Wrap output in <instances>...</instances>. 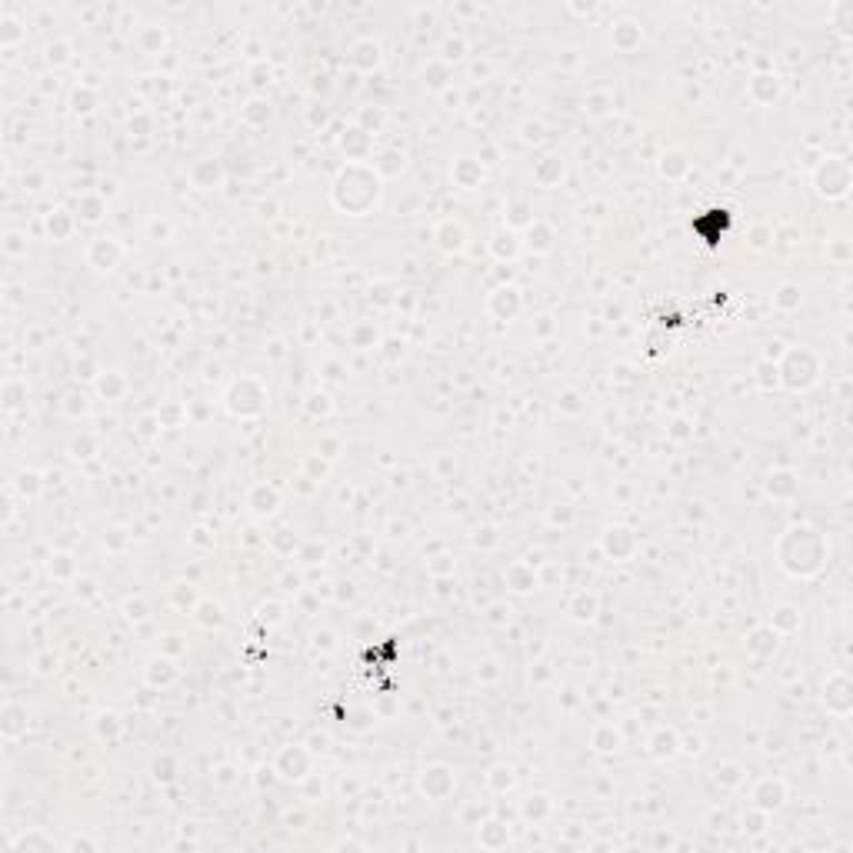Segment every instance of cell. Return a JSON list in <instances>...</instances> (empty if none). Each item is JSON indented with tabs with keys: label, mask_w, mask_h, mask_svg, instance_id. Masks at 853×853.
Wrapping results in <instances>:
<instances>
[{
	"label": "cell",
	"mask_w": 853,
	"mask_h": 853,
	"mask_svg": "<svg viewBox=\"0 0 853 853\" xmlns=\"http://www.w3.org/2000/svg\"><path fill=\"white\" fill-rule=\"evenodd\" d=\"M147 680H151L153 687H167V683L177 680V666L167 657H153L151 664H147Z\"/></svg>",
	"instance_id": "cell-21"
},
{
	"label": "cell",
	"mask_w": 853,
	"mask_h": 853,
	"mask_svg": "<svg viewBox=\"0 0 853 853\" xmlns=\"http://www.w3.org/2000/svg\"><path fill=\"white\" fill-rule=\"evenodd\" d=\"M770 627L777 633H790V630H796L800 627V613H796V607H777L773 610V617H770Z\"/></svg>",
	"instance_id": "cell-27"
},
{
	"label": "cell",
	"mask_w": 853,
	"mask_h": 853,
	"mask_svg": "<svg viewBox=\"0 0 853 853\" xmlns=\"http://www.w3.org/2000/svg\"><path fill=\"white\" fill-rule=\"evenodd\" d=\"M600 547L607 550V557H613V560H627L633 550H637V537H633L627 526H610V530H604V537H600Z\"/></svg>",
	"instance_id": "cell-9"
},
{
	"label": "cell",
	"mask_w": 853,
	"mask_h": 853,
	"mask_svg": "<svg viewBox=\"0 0 853 853\" xmlns=\"http://www.w3.org/2000/svg\"><path fill=\"white\" fill-rule=\"evenodd\" d=\"M73 107H77V110H83V114H87V110H94V94H90V90H77V94H73Z\"/></svg>",
	"instance_id": "cell-56"
},
{
	"label": "cell",
	"mask_w": 853,
	"mask_h": 853,
	"mask_svg": "<svg viewBox=\"0 0 853 853\" xmlns=\"http://www.w3.org/2000/svg\"><path fill=\"white\" fill-rule=\"evenodd\" d=\"M510 213H514V217H510V227H530V223H534V217H526V204H514Z\"/></svg>",
	"instance_id": "cell-53"
},
{
	"label": "cell",
	"mask_w": 853,
	"mask_h": 853,
	"mask_svg": "<svg viewBox=\"0 0 853 853\" xmlns=\"http://www.w3.org/2000/svg\"><path fill=\"white\" fill-rule=\"evenodd\" d=\"M530 247H537V250H550V227H543V223H530Z\"/></svg>",
	"instance_id": "cell-44"
},
{
	"label": "cell",
	"mask_w": 853,
	"mask_h": 853,
	"mask_svg": "<svg viewBox=\"0 0 853 853\" xmlns=\"http://www.w3.org/2000/svg\"><path fill=\"white\" fill-rule=\"evenodd\" d=\"M690 170L687 157L683 153H664V160H660V174L666 177V180H680V177Z\"/></svg>",
	"instance_id": "cell-32"
},
{
	"label": "cell",
	"mask_w": 853,
	"mask_h": 853,
	"mask_svg": "<svg viewBox=\"0 0 853 853\" xmlns=\"http://www.w3.org/2000/svg\"><path fill=\"white\" fill-rule=\"evenodd\" d=\"M823 703H827V710L840 713V717H847L850 713V680L843 677V673H833V677L823 683Z\"/></svg>",
	"instance_id": "cell-8"
},
{
	"label": "cell",
	"mask_w": 853,
	"mask_h": 853,
	"mask_svg": "<svg viewBox=\"0 0 853 853\" xmlns=\"http://www.w3.org/2000/svg\"><path fill=\"white\" fill-rule=\"evenodd\" d=\"M87 404H83V394H67V404H64V413L67 417H81Z\"/></svg>",
	"instance_id": "cell-52"
},
{
	"label": "cell",
	"mask_w": 853,
	"mask_h": 853,
	"mask_svg": "<svg viewBox=\"0 0 853 853\" xmlns=\"http://www.w3.org/2000/svg\"><path fill=\"white\" fill-rule=\"evenodd\" d=\"M420 790L430 796V800H444V796L454 794V773L447 770V767H430V770H423Z\"/></svg>",
	"instance_id": "cell-11"
},
{
	"label": "cell",
	"mask_w": 853,
	"mask_h": 853,
	"mask_svg": "<svg viewBox=\"0 0 853 853\" xmlns=\"http://www.w3.org/2000/svg\"><path fill=\"white\" fill-rule=\"evenodd\" d=\"M204 534H207V530H194V537H190V540H194L197 547H211L213 540H211V537H204Z\"/></svg>",
	"instance_id": "cell-63"
},
{
	"label": "cell",
	"mask_w": 853,
	"mask_h": 853,
	"mask_svg": "<svg viewBox=\"0 0 853 853\" xmlns=\"http://www.w3.org/2000/svg\"><path fill=\"white\" fill-rule=\"evenodd\" d=\"M117 730H120V724H117V713H104L100 720H97V736H117Z\"/></svg>",
	"instance_id": "cell-48"
},
{
	"label": "cell",
	"mask_w": 853,
	"mask_h": 853,
	"mask_svg": "<svg viewBox=\"0 0 853 853\" xmlns=\"http://www.w3.org/2000/svg\"><path fill=\"white\" fill-rule=\"evenodd\" d=\"M71 850H73V853H81V850H100V843L90 840V837H73V840H71Z\"/></svg>",
	"instance_id": "cell-57"
},
{
	"label": "cell",
	"mask_w": 853,
	"mask_h": 853,
	"mask_svg": "<svg viewBox=\"0 0 853 853\" xmlns=\"http://www.w3.org/2000/svg\"><path fill=\"white\" fill-rule=\"evenodd\" d=\"M194 617H197L200 627H220L223 623V607L220 604H213V600H200L197 607H194Z\"/></svg>",
	"instance_id": "cell-26"
},
{
	"label": "cell",
	"mask_w": 853,
	"mask_h": 853,
	"mask_svg": "<svg viewBox=\"0 0 853 853\" xmlns=\"http://www.w3.org/2000/svg\"><path fill=\"white\" fill-rule=\"evenodd\" d=\"M757 384L763 387V390H773V387L780 384V370H777V363H773V360H760L757 363Z\"/></svg>",
	"instance_id": "cell-37"
},
{
	"label": "cell",
	"mask_w": 853,
	"mask_h": 853,
	"mask_svg": "<svg viewBox=\"0 0 853 853\" xmlns=\"http://www.w3.org/2000/svg\"><path fill=\"white\" fill-rule=\"evenodd\" d=\"M750 94L757 97L760 104H770V100H777V94H780V83H777V77L763 73V77H753V83H750Z\"/></svg>",
	"instance_id": "cell-25"
},
{
	"label": "cell",
	"mask_w": 853,
	"mask_h": 853,
	"mask_svg": "<svg viewBox=\"0 0 853 853\" xmlns=\"http://www.w3.org/2000/svg\"><path fill=\"white\" fill-rule=\"evenodd\" d=\"M444 50H447V54H444L447 60H450V57H460V50H464V44H460V40H450V44H447Z\"/></svg>",
	"instance_id": "cell-62"
},
{
	"label": "cell",
	"mask_w": 853,
	"mask_h": 853,
	"mask_svg": "<svg viewBox=\"0 0 853 853\" xmlns=\"http://www.w3.org/2000/svg\"><path fill=\"white\" fill-rule=\"evenodd\" d=\"M310 413H330V397L314 394V397H310Z\"/></svg>",
	"instance_id": "cell-58"
},
{
	"label": "cell",
	"mask_w": 853,
	"mask_h": 853,
	"mask_svg": "<svg viewBox=\"0 0 853 853\" xmlns=\"http://www.w3.org/2000/svg\"><path fill=\"white\" fill-rule=\"evenodd\" d=\"M750 800H753V806L763 810V813H777V810L787 804V783L777 780V777H763V780L753 783Z\"/></svg>",
	"instance_id": "cell-7"
},
{
	"label": "cell",
	"mask_w": 853,
	"mask_h": 853,
	"mask_svg": "<svg viewBox=\"0 0 853 853\" xmlns=\"http://www.w3.org/2000/svg\"><path fill=\"white\" fill-rule=\"evenodd\" d=\"M223 400H227V410L237 413V417H257L260 410L267 407V390H264L260 380L244 377V380H237V384L227 390V397Z\"/></svg>",
	"instance_id": "cell-4"
},
{
	"label": "cell",
	"mask_w": 853,
	"mask_h": 853,
	"mask_svg": "<svg viewBox=\"0 0 853 853\" xmlns=\"http://www.w3.org/2000/svg\"><path fill=\"white\" fill-rule=\"evenodd\" d=\"M190 180H194V187H200V190H213V187H220L223 170H220L217 160H197V164L190 167Z\"/></svg>",
	"instance_id": "cell-15"
},
{
	"label": "cell",
	"mask_w": 853,
	"mask_h": 853,
	"mask_svg": "<svg viewBox=\"0 0 853 853\" xmlns=\"http://www.w3.org/2000/svg\"><path fill=\"white\" fill-rule=\"evenodd\" d=\"M433 240H437V247H440L444 254H460V250L467 247V230H464L457 220H444L440 227H437Z\"/></svg>",
	"instance_id": "cell-13"
},
{
	"label": "cell",
	"mask_w": 853,
	"mask_h": 853,
	"mask_svg": "<svg viewBox=\"0 0 853 853\" xmlns=\"http://www.w3.org/2000/svg\"><path fill=\"white\" fill-rule=\"evenodd\" d=\"M577 400H580V397H577L573 390H567V394L557 400V407H560L563 413H580V404H577Z\"/></svg>",
	"instance_id": "cell-55"
},
{
	"label": "cell",
	"mask_w": 853,
	"mask_h": 853,
	"mask_svg": "<svg viewBox=\"0 0 853 853\" xmlns=\"http://www.w3.org/2000/svg\"><path fill=\"white\" fill-rule=\"evenodd\" d=\"M517 250H520V244L514 240V234H497L493 237V254L497 257H517Z\"/></svg>",
	"instance_id": "cell-42"
},
{
	"label": "cell",
	"mask_w": 853,
	"mask_h": 853,
	"mask_svg": "<svg viewBox=\"0 0 853 853\" xmlns=\"http://www.w3.org/2000/svg\"><path fill=\"white\" fill-rule=\"evenodd\" d=\"M4 717H7V720H4V734H7V736H17L27 726V724H17V717H20V710H17V707H7V713H4Z\"/></svg>",
	"instance_id": "cell-49"
},
{
	"label": "cell",
	"mask_w": 853,
	"mask_h": 853,
	"mask_svg": "<svg viewBox=\"0 0 853 853\" xmlns=\"http://www.w3.org/2000/svg\"><path fill=\"white\" fill-rule=\"evenodd\" d=\"M767 817H770V813H763V810L753 806L747 817H743V827H747L750 833H763V830H767Z\"/></svg>",
	"instance_id": "cell-46"
},
{
	"label": "cell",
	"mask_w": 853,
	"mask_h": 853,
	"mask_svg": "<svg viewBox=\"0 0 853 853\" xmlns=\"http://www.w3.org/2000/svg\"><path fill=\"white\" fill-rule=\"evenodd\" d=\"M247 507H250L254 517H270V514H277V507H281V493H277V487H270V483H257L254 490L247 493Z\"/></svg>",
	"instance_id": "cell-12"
},
{
	"label": "cell",
	"mask_w": 853,
	"mask_h": 853,
	"mask_svg": "<svg viewBox=\"0 0 853 853\" xmlns=\"http://www.w3.org/2000/svg\"><path fill=\"white\" fill-rule=\"evenodd\" d=\"M20 240H24L20 234H7V244H4V247H7V254H20V250H24V244H20Z\"/></svg>",
	"instance_id": "cell-61"
},
{
	"label": "cell",
	"mask_w": 853,
	"mask_h": 853,
	"mask_svg": "<svg viewBox=\"0 0 853 853\" xmlns=\"http://www.w3.org/2000/svg\"><path fill=\"white\" fill-rule=\"evenodd\" d=\"M767 237H770V234L757 227V230H753V240H750V244H753V247H767Z\"/></svg>",
	"instance_id": "cell-64"
},
{
	"label": "cell",
	"mask_w": 853,
	"mask_h": 853,
	"mask_svg": "<svg viewBox=\"0 0 853 853\" xmlns=\"http://www.w3.org/2000/svg\"><path fill=\"white\" fill-rule=\"evenodd\" d=\"M90 450H94V440H90V437L73 440V457H90Z\"/></svg>",
	"instance_id": "cell-60"
},
{
	"label": "cell",
	"mask_w": 853,
	"mask_h": 853,
	"mask_svg": "<svg viewBox=\"0 0 853 853\" xmlns=\"http://www.w3.org/2000/svg\"><path fill=\"white\" fill-rule=\"evenodd\" d=\"M777 553H780V567L787 573L813 577L823 567V560H827V543L820 537V530H813V526H790L783 534Z\"/></svg>",
	"instance_id": "cell-1"
},
{
	"label": "cell",
	"mask_w": 853,
	"mask_h": 853,
	"mask_svg": "<svg viewBox=\"0 0 853 853\" xmlns=\"http://www.w3.org/2000/svg\"><path fill=\"white\" fill-rule=\"evenodd\" d=\"M273 770H277V777H281V780L300 783V780H307V777H310V770H314V757H310L304 747H283L281 753H277Z\"/></svg>",
	"instance_id": "cell-6"
},
{
	"label": "cell",
	"mask_w": 853,
	"mask_h": 853,
	"mask_svg": "<svg viewBox=\"0 0 853 853\" xmlns=\"http://www.w3.org/2000/svg\"><path fill=\"white\" fill-rule=\"evenodd\" d=\"M353 157V160H363L367 153H370V141H367V130H351V151H347Z\"/></svg>",
	"instance_id": "cell-41"
},
{
	"label": "cell",
	"mask_w": 853,
	"mask_h": 853,
	"mask_svg": "<svg viewBox=\"0 0 853 853\" xmlns=\"http://www.w3.org/2000/svg\"><path fill=\"white\" fill-rule=\"evenodd\" d=\"M244 120H247V124H254V127H260V124L267 120V104H264V100H254V104H247Z\"/></svg>",
	"instance_id": "cell-45"
},
{
	"label": "cell",
	"mask_w": 853,
	"mask_h": 853,
	"mask_svg": "<svg viewBox=\"0 0 853 853\" xmlns=\"http://www.w3.org/2000/svg\"><path fill=\"white\" fill-rule=\"evenodd\" d=\"M454 180L464 190L480 187V180H483V167H480V160H470V157L457 160V164H454Z\"/></svg>",
	"instance_id": "cell-18"
},
{
	"label": "cell",
	"mask_w": 853,
	"mask_h": 853,
	"mask_svg": "<svg viewBox=\"0 0 853 853\" xmlns=\"http://www.w3.org/2000/svg\"><path fill=\"white\" fill-rule=\"evenodd\" d=\"M487 787H490L493 794H507L510 787H514V770L510 767H493L490 773H487Z\"/></svg>",
	"instance_id": "cell-35"
},
{
	"label": "cell",
	"mask_w": 853,
	"mask_h": 853,
	"mask_svg": "<svg viewBox=\"0 0 853 853\" xmlns=\"http://www.w3.org/2000/svg\"><path fill=\"white\" fill-rule=\"evenodd\" d=\"M717 783H724V787H740L743 783V770L736 767V763H724V767H717Z\"/></svg>",
	"instance_id": "cell-40"
},
{
	"label": "cell",
	"mask_w": 853,
	"mask_h": 853,
	"mask_svg": "<svg viewBox=\"0 0 853 853\" xmlns=\"http://www.w3.org/2000/svg\"><path fill=\"white\" fill-rule=\"evenodd\" d=\"M124 613H127V620L141 623V620H147V604H143V600H127V604H124Z\"/></svg>",
	"instance_id": "cell-50"
},
{
	"label": "cell",
	"mask_w": 853,
	"mask_h": 853,
	"mask_svg": "<svg viewBox=\"0 0 853 853\" xmlns=\"http://www.w3.org/2000/svg\"><path fill=\"white\" fill-rule=\"evenodd\" d=\"M50 573H57V577H71V573H73V557H71V553H57V557H50Z\"/></svg>",
	"instance_id": "cell-47"
},
{
	"label": "cell",
	"mask_w": 853,
	"mask_h": 853,
	"mask_svg": "<svg viewBox=\"0 0 853 853\" xmlns=\"http://www.w3.org/2000/svg\"><path fill=\"white\" fill-rule=\"evenodd\" d=\"M47 227H50V234L57 237H67L71 234V217H67V211H57V213H50V220H47Z\"/></svg>",
	"instance_id": "cell-43"
},
{
	"label": "cell",
	"mask_w": 853,
	"mask_h": 853,
	"mask_svg": "<svg viewBox=\"0 0 853 853\" xmlns=\"http://www.w3.org/2000/svg\"><path fill=\"white\" fill-rule=\"evenodd\" d=\"M777 637H780V633L773 630L770 623H767V627H757V630L750 633L747 650H750V654H757V657H767V654H773V650H777Z\"/></svg>",
	"instance_id": "cell-20"
},
{
	"label": "cell",
	"mask_w": 853,
	"mask_h": 853,
	"mask_svg": "<svg viewBox=\"0 0 853 853\" xmlns=\"http://www.w3.org/2000/svg\"><path fill=\"white\" fill-rule=\"evenodd\" d=\"M596 607H600V600H596V594H577L573 596V604H570V613L577 620H594L596 617Z\"/></svg>",
	"instance_id": "cell-31"
},
{
	"label": "cell",
	"mask_w": 853,
	"mask_h": 853,
	"mask_svg": "<svg viewBox=\"0 0 853 853\" xmlns=\"http://www.w3.org/2000/svg\"><path fill=\"white\" fill-rule=\"evenodd\" d=\"M170 600H174L180 610H190V613H194V607H197V596H194V587L190 584H174Z\"/></svg>",
	"instance_id": "cell-38"
},
{
	"label": "cell",
	"mask_w": 853,
	"mask_h": 853,
	"mask_svg": "<svg viewBox=\"0 0 853 853\" xmlns=\"http://www.w3.org/2000/svg\"><path fill=\"white\" fill-rule=\"evenodd\" d=\"M97 390H100L107 400L120 397V394H124V377H120L117 370H110V374H104L100 380H97Z\"/></svg>",
	"instance_id": "cell-36"
},
{
	"label": "cell",
	"mask_w": 853,
	"mask_h": 853,
	"mask_svg": "<svg viewBox=\"0 0 853 853\" xmlns=\"http://www.w3.org/2000/svg\"><path fill=\"white\" fill-rule=\"evenodd\" d=\"M13 850H37V847H54V840H50L47 833H40V830H34V833H20V837H13L11 840Z\"/></svg>",
	"instance_id": "cell-34"
},
{
	"label": "cell",
	"mask_w": 853,
	"mask_h": 853,
	"mask_svg": "<svg viewBox=\"0 0 853 853\" xmlns=\"http://www.w3.org/2000/svg\"><path fill=\"white\" fill-rule=\"evenodd\" d=\"M353 64H357L360 71H374L377 64H380V47H377L374 40L357 44V50H353Z\"/></svg>",
	"instance_id": "cell-30"
},
{
	"label": "cell",
	"mask_w": 853,
	"mask_h": 853,
	"mask_svg": "<svg viewBox=\"0 0 853 853\" xmlns=\"http://www.w3.org/2000/svg\"><path fill=\"white\" fill-rule=\"evenodd\" d=\"M813 187H817L820 197L827 200L847 197V190H850V167H847V160L843 157H827L817 167V174H813Z\"/></svg>",
	"instance_id": "cell-5"
},
{
	"label": "cell",
	"mask_w": 853,
	"mask_h": 853,
	"mask_svg": "<svg viewBox=\"0 0 853 853\" xmlns=\"http://www.w3.org/2000/svg\"><path fill=\"white\" fill-rule=\"evenodd\" d=\"M550 810H553V804H550V796L543 794H530L524 800V806H520V813H524L530 823H540V820L550 817Z\"/></svg>",
	"instance_id": "cell-24"
},
{
	"label": "cell",
	"mask_w": 853,
	"mask_h": 853,
	"mask_svg": "<svg viewBox=\"0 0 853 853\" xmlns=\"http://www.w3.org/2000/svg\"><path fill=\"white\" fill-rule=\"evenodd\" d=\"M590 743H594V750H596V753H613V750H620V743H623V736H620V730H617V726L604 724V726H596V730H594V736H590Z\"/></svg>",
	"instance_id": "cell-22"
},
{
	"label": "cell",
	"mask_w": 853,
	"mask_h": 853,
	"mask_svg": "<svg viewBox=\"0 0 853 853\" xmlns=\"http://www.w3.org/2000/svg\"><path fill=\"white\" fill-rule=\"evenodd\" d=\"M777 370H780V380L790 390H806V387L817 384L820 377V360L813 351H806V347H794V351L783 353V360L777 363Z\"/></svg>",
	"instance_id": "cell-3"
},
{
	"label": "cell",
	"mask_w": 853,
	"mask_h": 853,
	"mask_svg": "<svg viewBox=\"0 0 853 853\" xmlns=\"http://www.w3.org/2000/svg\"><path fill=\"white\" fill-rule=\"evenodd\" d=\"M377 197H380V174H377V167L370 170V167H363V164H351L340 174L337 184H334V204L347 213L370 211L377 204Z\"/></svg>",
	"instance_id": "cell-2"
},
{
	"label": "cell",
	"mask_w": 853,
	"mask_h": 853,
	"mask_svg": "<svg viewBox=\"0 0 853 853\" xmlns=\"http://www.w3.org/2000/svg\"><path fill=\"white\" fill-rule=\"evenodd\" d=\"M520 310V297H517L514 287H500V290L490 293V314H497L500 320H510Z\"/></svg>",
	"instance_id": "cell-16"
},
{
	"label": "cell",
	"mask_w": 853,
	"mask_h": 853,
	"mask_svg": "<svg viewBox=\"0 0 853 853\" xmlns=\"http://www.w3.org/2000/svg\"><path fill=\"white\" fill-rule=\"evenodd\" d=\"M534 177H537L543 187H553V184L563 177V164L557 160V157H543V160L537 164V170H534Z\"/></svg>",
	"instance_id": "cell-29"
},
{
	"label": "cell",
	"mask_w": 853,
	"mask_h": 853,
	"mask_svg": "<svg viewBox=\"0 0 853 853\" xmlns=\"http://www.w3.org/2000/svg\"><path fill=\"white\" fill-rule=\"evenodd\" d=\"M151 777L157 783H174L177 780V760L170 757V753H160V757H153L151 763Z\"/></svg>",
	"instance_id": "cell-28"
},
{
	"label": "cell",
	"mask_w": 853,
	"mask_h": 853,
	"mask_svg": "<svg viewBox=\"0 0 853 853\" xmlns=\"http://www.w3.org/2000/svg\"><path fill=\"white\" fill-rule=\"evenodd\" d=\"M151 237H153V240H167V237H170V223H167V220H153L151 223Z\"/></svg>",
	"instance_id": "cell-59"
},
{
	"label": "cell",
	"mask_w": 853,
	"mask_h": 853,
	"mask_svg": "<svg viewBox=\"0 0 853 853\" xmlns=\"http://www.w3.org/2000/svg\"><path fill=\"white\" fill-rule=\"evenodd\" d=\"M120 257H124V247H120L117 240H110V237L94 240L90 250H87V260H90V267H97V270H114L120 264Z\"/></svg>",
	"instance_id": "cell-10"
},
{
	"label": "cell",
	"mask_w": 853,
	"mask_h": 853,
	"mask_svg": "<svg viewBox=\"0 0 853 853\" xmlns=\"http://www.w3.org/2000/svg\"><path fill=\"white\" fill-rule=\"evenodd\" d=\"M680 753V736L673 734V730H666V726H660L654 736H650V757L657 760H670Z\"/></svg>",
	"instance_id": "cell-17"
},
{
	"label": "cell",
	"mask_w": 853,
	"mask_h": 853,
	"mask_svg": "<svg viewBox=\"0 0 853 853\" xmlns=\"http://www.w3.org/2000/svg\"><path fill=\"white\" fill-rule=\"evenodd\" d=\"M477 843L483 850H503L510 843V827L500 823V820H487L483 827L477 830Z\"/></svg>",
	"instance_id": "cell-14"
},
{
	"label": "cell",
	"mask_w": 853,
	"mask_h": 853,
	"mask_svg": "<svg viewBox=\"0 0 853 853\" xmlns=\"http://www.w3.org/2000/svg\"><path fill=\"white\" fill-rule=\"evenodd\" d=\"M503 577H507V584H510V590H517V594H530V590L537 587V573L530 570L526 563H510Z\"/></svg>",
	"instance_id": "cell-19"
},
{
	"label": "cell",
	"mask_w": 853,
	"mask_h": 853,
	"mask_svg": "<svg viewBox=\"0 0 853 853\" xmlns=\"http://www.w3.org/2000/svg\"><path fill=\"white\" fill-rule=\"evenodd\" d=\"M77 211H81V217H83V220H87V223H97V220H100V217H104L107 204H104V197H94V194H83V197H81V207H77Z\"/></svg>",
	"instance_id": "cell-33"
},
{
	"label": "cell",
	"mask_w": 853,
	"mask_h": 853,
	"mask_svg": "<svg viewBox=\"0 0 853 853\" xmlns=\"http://www.w3.org/2000/svg\"><path fill=\"white\" fill-rule=\"evenodd\" d=\"M423 83H430L433 90H440L447 83V71H440V67H430V71H423Z\"/></svg>",
	"instance_id": "cell-54"
},
{
	"label": "cell",
	"mask_w": 853,
	"mask_h": 853,
	"mask_svg": "<svg viewBox=\"0 0 853 853\" xmlns=\"http://www.w3.org/2000/svg\"><path fill=\"white\" fill-rule=\"evenodd\" d=\"M773 307H780V310H794V307H800V287H794V283H783L780 293L773 297Z\"/></svg>",
	"instance_id": "cell-39"
},
{
	"label": "cell",
	"mask_w": 853,
	"mask_h": 853,
	"mask_svg": "<svg viewBox=\"0 0 853 853\" xmlns=\"http://www.w3.org/2000/svg\"><path fill=\"white\" fill-rule=\"evenodd\" d=\"M767 490L777 497V500H790L796 493V477L790 473V470H777V473H770V480H767Z\"/></svg>",
	"instance_id": "cell-23"
},
{
	"label": "cell",
	"mask_w": 853,
	"mask_h": 853,
	"mask_svg": "<svg viewBox=\"0 0 853 853\" xmlns=\"http://www.w3.org/2000/svg\"><path fill=\"white\" fill-rule=\"evenodd\" d=\"M127 543V530L124 526H114V530H104V547H114V550H120Z\"/></svg>",
	"instance_id": "cell-51"
}]
</instances>
